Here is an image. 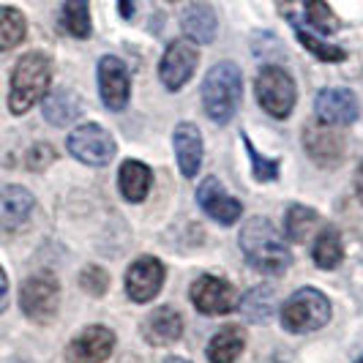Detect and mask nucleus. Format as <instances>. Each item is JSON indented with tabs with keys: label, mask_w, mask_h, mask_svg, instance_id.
<instances>
[{
	"label": "nucleus",
	"mask_w": 363,
	"mask_h": 363,
	"mask_svg": "<svg viewBox=\"0 0 363 363\" xmlns=\"http://www.w3.org/2000/svg\"><path fill=\"white\" fill-rule=\"evenodd\" d=\"M197 202H200V208L208 216L218 221V224H224V227L235 224L240 213H243V205L233 194H227V189L221 186L218 178H205L202 181V186L197 189Z\"/></svg>",
	"instance_id": "nucleus-14"
},
{
	"label": "nucleus",
	"mask_w": 363,
	"mask_h": 363,
	"mask_svg": "<svg viewBox=\"0 0 363 363\" xmlns=\"http://www.w3.org/2000/svg\"><path fill=\"white\" fill-rule=\"evenodd\" d=\"M164 262L156 257H140L128 265L126 271V292L134 303L153 301L164 287Z\"/></svg>",
	"instance_id": "nucleus-12"
},
{
	"label": "nucleus",
	"mask_w": 363,
	"mask_h": 363,
	"mask_svg": "<svg viewBox=\"0 0 363 363\" xmlns=\"http://www.w3.org/2000/svg\"><path fill=\"white\" fill-rule=\"evenodd\" d=\"M355 194H358V200H361V205H363V162H361V167L355 169Z\"/></svg>",
	"instance_id": "nucleus-34"
},
{
	"label": "nucleus",
	"mask_w": 363,
	"mask_h": 363,
	"mask_svg": "<svg viewBox=\"0 0 363 363\" xmlns=\"http://www.w3.org/2000/svg\"><path fill=\"white\" fill-rule=\"evenodd\" d=\"M63 28L74 38L91 36V0H66L63 3Z\"/></svg>",
	"instance_id": "nucleus-27"
},
{
	"label": "nucleus",
	"mask_w": 363,
	"mask_h": 363,
	"mask_svg": "<svg viewBox=\"0 0 363 363\" xmlns=\"http://www.w3.org/2000/svg\"><path fill=\"white\" fill-rule=\"evenodd\" d=\"M52 159H55L52 147L47 145V143H38V145L28 153V167H30V169H44Z\"/></svg>",
	"instance_id": "nucleus-32"
},
{
	"label": "nucleus",
	"mask_w": 363,
	"mask_h": 363,
	"mask_svg": "<svg viewBox=\"0 0 363 363\" xmlns=\"http://www.w3.org/2000/svg\"><path fill=\"white\" fill-rule=\"evenodd\" d=\"M317 224H320V216L311 208H306V205H292L290 211H287V218H284V233H287V238H290L292 243H303L317 230Z\"/></svg>",
	"instance_id": "nucleus-26"
},
{
	"label": "nucleus",
	"mask_w": 363,
	"mask_h": 363,
	"mask_svg": "<svg viewBox=\"0 0 363 363\" xmlns=\"http://www.w3.org/2000/svg\"><path fill=\"white\" fill-rule=\"evenodd\" d=\"M36 200L22 186H6L0 189V233H17L19 227L30 218Z\"/></svg>",
	"instance_id": "nucleus-16"
},
{
	"label": "nucleus",
	"mask_w": 363,
	"mask_h": 363,
	"mask_svg": "<svg viewBox=\"0 0 363 363\" xmlns=\"http://www.w3.org/2000/svg\"><path fill=\"white\" fill-rule=\"evenodd\" d=\"M57 303H60V284L52 273L30 276L19 290V306L36 323H50L57 314Z\"/></svg>",
	"instance_id": "nucleus-7"
},
{
	"label": "nucleus",
	"mask_w": 363,
	"mask_h": 363,
	"mask_svg": "<svg viewBox=\"0 0 363 363\" xmlns=\"http://www.w3.org/2000/svg\"><path fill=\"white\" fill-rule=\"evenodd\" d=\"M295 36H298V41L309 50L317 60H325V63H339V60H345L347 55L342 47H336V44H328V41H323V38H317L314 33H309L306 28H301V25H295Z\"/></svg>",
	"instance_id": "nucleus-29"
},
{
	"label": "nucleus",
	"mask_w": 363,
	"mask_h": 363,
	"mask_svg": "<svg viewBox=\"0 0 363 363\" xmlns=\"http://www.w3.org/2000/svg\"><path fill=\"white\" fill-rule=\"evenodd\" d=\"M240 96H243V77L235 63L221 60L216 66H211L202 82V107L213 123L224 126L235 118Z\"/></svg>",
	"instance_id": "nucleus-2"
},
{
	"label": "nucleus",
	"mask_w": 363,
	"mask_h": 363,
	"mask_svg": "<svg viewBox=\"0 0 363 363\" xmlns=\"http://www.w3.org/2000/svg\"><path fill=\"white\" fill-rule=\"evenodd\" d=\"M66 147L77 162L88 164V167H107L115 159V140L99 123H79L69 134Z\"/></svg>",
	"instance_id": "nucleus-6"
},
{
	"label": "nucleus",
	"mask_w": 363,
	"mask_h": 363,
	"mask_svg": "<svg viewBox=\"0 0 363 363\" xmlns=\"http://www.w3.org/2000/svg\"><path fill=\"white\" fill-rule=\"evenodd\" d=\"M175 156H178V167H181L183 178H194L200 172L202 164V134L200 128L189 121H183L175 126Z\"/></svg>",
	"instance_id": "nucleus-18"
},
{
	"label": "nucleus",
	"mask_w": 363,
	"mask_h": 363,
	"mask_svg": "<svg viewBox=\"0 0 363 363\" xmlns=\"http://www.w3.org/2000/svg\"><path fill=\"white\" fill-rule=\"evenodd\" d=\"M9 306V279H6V271L0 268V314Z\"/></svg>",
	"instance_id": "nucleus-33"
},
{
	"label": "nucleus",
	"mask_w": 363,
	"mask_h": 363,
	"mask_svg": "<svg viewBox=\"0 0 363 363\" xmlns=\"http://www.w3.org/2000/svg\"><path fill=\"white\" fill-rule=\"evenodd\" d=\"M183 33L194 44H211L216 38V14L208 3H194L183 11L181 17Z\"/></svg>",
	"instance_id": "nucleus-20"
},
{
	"label": "nucleus",
	"mask_w": 363,
	"mask_h": 363,
	"mask_svg": "<svg viewBox=\"0 0 363 363\" xmlns=\"http://www.w3.org/2000/svg\"><path fill=\"white\" fill-rule=\"evenodd\" d=\"M200 52L194 47V41L189 38H178L167 47L162 63H159V77H162L167 91H181L183 85L191 79V74L197 69Z\"/></svg>",
	"instance_id": "nucleus-8"
},
{
	"label": "nucleus",
	"mask_w": 363,
	"mask_h": 363,
	"mask_svg": "<svg viewBox=\"0 0 363 363\" xmlns=\"http://www.w3.org/2000/svg\"><path fill=\"white\" fill-rule=\"evenodd\" d=\"M52 82V60L44 52H28L19 57L11 72V91H9V109L14 115H25L44 96L50 93Z\"/></svg>",
	"instance_id": "nucleus-3"
},
{
	"label": "nucleus",
	"mask_w": 363,
	"mask_h": 363,
	"mask_svg": "<svg viewBox=\"0 0 363 363\" xmlns=\"http://www.w3.org/2000/svg\"><path fill=\"white\" fill-rule=\"evenodd\" d=\"M162 363H189V361H183V358H167V361Z\"/></svg>",
	"instance_id": "nucleus-35"
},
{
	"label": "nucleus",
	"mask_w": 363,
	"mask_h": 363,
	"mask_svg": "<svg viewBox=\"0 0 363 363\" xmlns=\"http://www.w3.org/2000/svg\"><path fill=\"white\" fill-rule=\"evenodd\" d=\"M281 325L290 333H314L330 320V301L314 287L292 292L281 306Z\"/></svg>",
	"instance_id": "nucleus-4"
},
{
	"label": "nucleus",
	"mask_w": 363,
	"mask_h": 363,
	"mask_svg": "<svg viewBox=\"0 0 363 363\" xmlns=\"http://www.w3.org/2000/svg\"><path fill=\"white\" fill-rule=\"evenodd\" d=\"M243 143H246V150H249V159H252V172H255V178L259 183H268V181H276L279 178V162H273V159H265L259 150H257L252 143H249V137L243 134Z\"/></svg>",
	"instance_id": "nucleus-30"
},
{
	"label": "nucleus",
	"mask_w": 363,
	"mask_h": 363,
	"mask_svg": "<svg viewBox=\"0 0 363 363\" xmlns=\"http://www.w3.org/2000/svg\"><path fill=\"white\" fill-rule=\"evenodd\" d=\"M96 72H99V93H101L104 107L112 112L126 109L128 96H131V79H128V69L123 66V60L115 55H104Z\"/></svg>",
	"instance_id": "nucleus-11"
},
{
	"label": "nucleus",
	"mask_w": 363,
	"mask_h": 363,
	"mask_svg": "<svg viewBox=\"0 0 363 363\" xmlns=\"http://www.w3.org/2000/svg\"><path fill=\"white\" fill-rule=\"evenodd\" d=\"M115 350V333L104 325L85 328L79 336H74L66 361L69 363H104Z\"/></svg>",
	"instance_id": "nucleus-13"
},
{
	"label": "nucleus",
	"mask_w": 363,
	"mask_h": 363,
	"mask_svg": "<svg viewBox=\"0 0 363 363\" xmlns=\"http://www.w3.org/2000/svg\"><path fill=\"white\" fill-rule=\"evenodd\" d=\"M25 33H28V22L22 17V11L11 6H0V52L22 44Z\"/></svg>",
	"instance_id": "nucleus-25"
},
{
	"label": "nucleus",
	"mask_w": 363,
	"mask_h": 363,
	"mask_svg": "<svg viewBox=\"0 0 363 363\" xmlns=\"http://www.w3.org/2000/svg\"><path fill=\"white\" fill-rule=\"evenodd\" d=\"M82 112V99L72 91H55L44 96V118L52 126H69Z\"/></svg>",
	"instance_id": "nucleus-22"
},
{
	"label": "nucleus",
	"mask_w": 363,
	"mask_h": 363,
	"mask_svg": "<svg viewBox=\"0 0 363 363\" xmlns=\"http://www.w3.org/2000/svg\"><path fill=\"white\" fill-rule=\"evenodd\" d=\"M342 257H345L342 238H339V233H336L333 227H325V230L317 235V240H314V252H311L314 265L323 268V271H333V268H339Z\"/></svg>",
	"instance_id": "nucleus-24"
},
{
	"label": "nucleus",
	"mask_w": 363,
	"mask_h": 363,
	"mask_svg": "<svg viewBox=\"0 0 363 363\" xmlns=\"http://www.w3.org/2000/svg\"><path fill=\"white\" fill-rule=\"evenodd\" d=\"M303 145H306V153L311 156V162L323 164V167H333L345 156L342 137L333 131V126H325V123H306Z\"/></svg>",
	"instance_id": "nucleus-15"
},
{
	"label": "nucleus",
	"mask_w": 363,
	"mask_h": 363,
	"mask_svg": "<svg viewBox=\"0 0 363 363\" xmlns=\"http://www.w3.org/2000/svg\"><path fill=\"white\" fill-rule=\"evenodd\" d=\"M243 347H246L243 328L227 325L211 339V345H208L205 352H208V361L211 363H235L240 358V352H243Z\"/></svg>",
	"instance_id": "nucleus-21"
},
{
	"label": "nucleus",
	"mask_w": 363,
	"mask_h": 363,
	"mask_svg": "<svg viewBox=\"0 0 363 363\" xmlns=\"http://www.w3.org/2000/svg\"><path fill=\"white\" fill-rule=\"evenodd\" d=\"M118 186H121V194H123L128 202H143L147 194H150L153 172H150L147 164L128 159V162H123L121 169H118Z\"/></svg>",
	"instance_id": "nucleus-19"
},
{
	"label": "nucleus",
	"mask_w": 363,
	"mask_h": 363,
	"mask_svg": "<svg viewBox=\"0 0 363 363\" xmlns=\"http://www.w3.org/2000/svg\"><path fill=\"white\" fill-rule=\"evenodd\" d=\"M191 303L194 309L202 314H211V317H221V314H230L238 306V295L235 287L218 276H200L194 284H191Z\"/></svg>",
	"instance_id": "nucleus-9"
},
{
	"label": "nucleus",
	"mask_w": 363,
	"mask_h": 363,
	"mask_svg": "<svg viewBox=\"0 0 363 363\" xmlns=\"http://www.w3.org/2000/svg\"><path fill=\"white\" fill-rule=\"evenodd\" d=\"M238 309L249 323H268L276 311V292L268 284H257L240 298Z\"/></svg>",
	"instance_id": "nucleus-23"
},
{
	"label": "nucleus",
	"mask_w": 363,
	"mask_h": 363,
	"mask_svg": "<svg viewBox=\"0 0 363 363\" xmlns=\"http://www.w3.org/2000/svg\"><path fill=\"white\" fill-rule=\"evenodd\" d=\"M314 115L325 126H350L358 121L361 104L350 88H325L314 96Z\"/></svg>",
	"instance_id": "nucleus-10"
},
{
	"label": "nucleus",
	"mask_w": 363,
	"mask_h": 363,
	"mask_svg": "<svg viewBox=\"0 0 363 363\" xmlns=\"http://www.w3.org/2000/svg\"><path fill=\"white\" fill-rule=\"evenodd\" d=\"M143 336H145L147 345L153 347L175 345L183 336V317L172 306H159L145 317Z\"/></svg>",
	"instance_id": "nucleus-17"
},
{
	"label": "nucleus",
	"mask_w": 363,
	"mask_h": 363,
	"mask_svg": "<svg viewBox=\"0 0 363 363\" xmlns=\"http://www.w3.org/2000/svg\"><path fill=\"white\" fill-rule=\"evenodd\" d=\"M358 363H363V358H361V361H358Z\"/></svg>",
	"instance_id": "nucleus-36"
},
{
	"label": "nucleus",
	"mask_w": 363,
	"mask_h": 363,
	"mask_svg": "<svg viewBox=\"0 0 363 363\" xmlns=\"http://www.w3.org/2000/svg\"><path fill=\"white\" fill-rule=\"evenodd\" d=\"M303 14H306V22L320 33H336L342 28L339 17L333 14V9L325 0H303Z\"/></svg>",
	"instance_id": "nucleus-28"
},
{
	"label": "nucleus",
	"mask_w": 363,
	"mask_h": 363,
	"mask_svg": "<svg viewBox=\"0 0 363 363\" xmlns=\"http://www.w3.org/2000/svg\"><path fill=\"white\" fill-rule=\"evenodd\" d=\"M240 252H243L246 262L255 271L271 273V276L284 273L292 262L287 240L273 227V221L262 216L249 218L243 224V230H240Z\"/></svg>",
	"instance_id": "nucleus-1"
},
{
	"label": "nucleus",
	"mask_w": 363,
	"mask_h": 363,
	"mask_svg": "<svg viewBox=\"0 0 363 363\" xmlns=\"http://www.w3.org/2000/svg\"><path fill=\"white\" fill-rule=\"evenodd\" d=\"M79 287L85 292H91V295H104L109 287V276L104 268H99V265H88L85 271H82V276H79Z\"/></svg>",
	"instance_id": "nucleus-31"
},
{
	"label": "nucleus",
	"mask_w": 363,
	"mask_h": 363,
	"mask_svg": "<svg viewBox=\"0 0 363 363\" xmlns=\"http://www.w3.org/2000/svg\"><path fill=\"white\" fill-rule=\"evenodd\" d=\"M255 93L259 107L265 109L268 115L284 121L290 118L295 101H298V88H295V79L284 72L281 66H265L262 72L257 74Z\"/></svg>",
	"instance_id": "nucleus-5"
}]
</instances>
